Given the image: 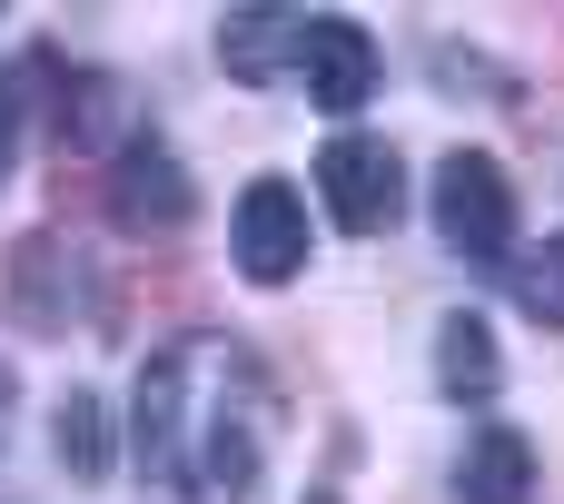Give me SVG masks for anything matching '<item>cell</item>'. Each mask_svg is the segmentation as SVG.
Returning <instances> with one entry per match:
<instances>
[{
    "label": "cell",
    "instance_id": "obj_13",
    "mask_svg": "<svg viewBox=\"0 0 564 504\" xmlns=\"http://www.w3.org/2000/svg\"><path fill=\"white\" fill-rule=\"evenodd\" d=\"M307 504H337V495H307Z\"/></svg>",
    "mask_w": 564,
    "mask_h": 504
},
{
    "label": "cell",
    "instance_id": "obj_9",
    "mask_svg": "<svg viewBox=\"0 0 564 504\" xmlns=\"http://www.w3.org/2000/svg\"><path fill=\"white\" fill-rule=\"evenodd\" d=\"M436 386L446 396H496L506 386V357H496V327L486 317H446L436 327Z\"/></svg>",
    "mask_w": 564,
    "mask_h": 504
},
{
    "label": "cell",
    "instance_id": "obj_4",
    "mask_svg": "<svg viewBox=\"0 0 564 504\" xmlns=\"http://www.w3.org/2000/svg\"><path fill=\"white\" fill-rule=\"evenodd\" d=\"M228 248H238V277H248V287H288V277L317 258L307 198H297L288 178H248V188H238V218H228Z\"/></svg>",
    "mask_w": 564,
    "mask_h": 504
},
{
    "label": "cell",
    "instance_id": "obj_8",
    "mask_svg": "<svg viewBox=\"0 0 564 504\" xmlns=\"http://www.w3.org/2000/svg\"><path fill=\"white\" fill-rule=\"evenodd\" d=\"M535 495V446L516 426H476L456 456V504H525Z\"/></svg>",
    "mask_w": 564,
    "mask_h": 504
},
{
    "label": "cell",
    "instance_id": "obj_11",
    "mask_svg": "<svg viewBox=\"0 0 564 504\" xmlns=\"http://www.w3.org/2000/svg\"><path fill=\"white\" fill-rule=\"evenodd\" d=\"M516 307L535 317V327H555L564 337V238H535V248H516Z\"/></svg>",
    "mask_w": 564,
    "mask_h": 504
},
{
    "label": "cell",
    "instance_id": "obj_12",
    "mask_svg": "<svg viewBox=\"0 0 564 504\" xmlns=\"http://www.w3.org/2000/svg\"><path fill=\"white\" fill-rule=\"evenodd\" d=\"M10 168H20V89L0 79V188H10Z\"/></svg>",
    "mask_w": 564,
    "mask_h": 504
},
{
    "label": "cell",
    "instance_id": "obj_6",
    "mask_svg": "<svg viewBox=\"0 0 564 504\" xmlns=\"http://www.w3.org/2000/svg\"><path fill=\"white\" fill-rule=\"evenodd\" d=\"M297 89H307L327 119L367 109V99H377V40H367L357 20H337V10H317V30H307V59H297Z\"/></svg>",
    "mask_w": 564,
    "mask_h": 504
},
{
    "label": "cell",
    "instance_id": "obj_3",
    "mask_svg": "<svg viewBox=\"0 0 564 504\" xmlns=\"http://www.w3.org/2000/svg\"><path fill=\"white\" fill-rule=\"evenodd\" d=\"M317 198H327V218H337L347 238H377V228H397V208H406V168H397L387 139L337 129V139L317 149Z\"/></svg>",
    "mask_w": 564,
    "mask_h": 504
},
{
    "label": "cell",
    "instance_id": "obj_10",
    "mask_svg": "<svg viewBox=\"0 0 564 504\" xmlns=\"http://www.w3.org/2000/svg\"><path fill=\"white\" fill-rule=\"evenodd\" d=\"M50 446H59V465L89 485V475H109V406L89 396V386H69L59 396V416H50Z\"/></svg>",
    "mask_w": 564,
    "mask_h": 504
},
{
    "label": "cell",
    "instance_id": "obj_7",
    "mask_svg": "<svg viewBox=\"0 0 564 504\" xmlns=\"http://www.w3.org/2000/svg\"><path fill=\"white\" fill-rule=\"evenodd\" d=\"M307 30H317V10H228V20H218V59H228V79H248V89L297 79Z\"/></svg>",
    "mask_w": 564,
    "mask_h": 504
},
{
    "label": "cell",
    "instance_id": "obj_1",
    "mask_svg": "<svg viewBox=\"0 0 564 504\" xmlns=\"http://www.w3.org/2000/svg\"><path fill=\"white\" fill-rule=\"evenodd\" d=\"M268 376L218 347V337H178L139 366L129 396V446L159 504H248L268 465Z\"/></svg>",
    "mask_w": 564,
    "mask_h": 504
},
{
    "label": "cell",
    "instance_id": "obj_5",
    "mask_svg": "<svg viewBox=\"0 0 564 504\" xmlns=\"http://www.w3.org/2000/svg\"><path fill=\"white\" fill-rule=\"evenodd\" d=\"M188 208H198V188H188V168L159 139H129L109 158V218L129 238H169V228H188Z\"/></svg>",
    "mask_w": 564,
    "mask_h": 504
},
{
    "label": "cell",
    "instance_id": "obj_2",
    "mask_svg": "<svg viewBox=\"0 0 564 504\" xmlns=\"http://www.w3.org/2000/svg\"><path fill=\"white\" fill-rule=\"evenodd\" d=\"M436 238L466 267H516V178L486 149H446V168H436Z\"/></svg>",
    "mask_w": 564,
    "mask_h": 504
}]
</instances>
